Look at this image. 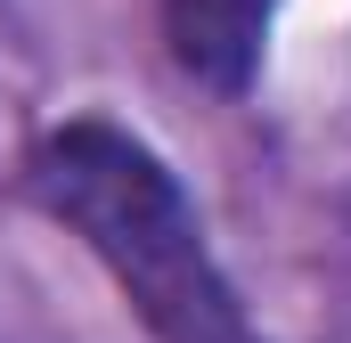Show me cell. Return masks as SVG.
I'll list each match as a JSON object with an SVG mask.
<instances>
[{"instance_id":"obj_1","label":"cell","mask_w":351,"mask_h":343,"mask_svg":"<svg viewBox=\"0 0 351 343\" xmlns=\"http://www.w3.org/2000/svg\"><path fill=\"white\" fill-rule=\"evenodd\" d=\"M25 180L41 213L66 221L106 261V278L123 286V303L139 311V327L156 343H262V327L245 319L237 286L221 278V261L204 246L172 164L147 139L82 115L33 147Z\"/></svg>"},{"instance_id":"obj_2","label":"cell","mask_w":351,"mask_h":343,"mask_svg":"<svg viewBox=\"0 0 351 343\" xmlns=\"http://www.w3.org/2000/svg\"><path fill=\"white\" fill-rule=\"evenodd\" d=\"M269 16H278V0H164L172 66L188 74V82L237 98V90L254 82V66H262Z\"/></svg>"}]
</instances>
